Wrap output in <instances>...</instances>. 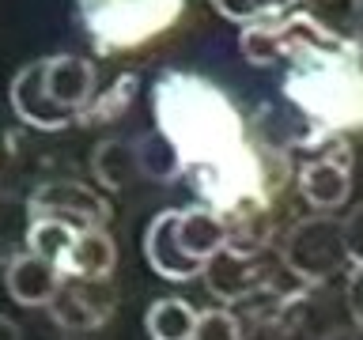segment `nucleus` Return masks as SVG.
Returning <instances> with one entry per match:
<instances>
[{"label":"nucleus","instance_id":"bb28decb","mask_svg":"<svg viewBox=\"0 0 363 340\" xmlns=\"http://www.w3.org/2000/svg\"><path fill=\"white\" fill-rule=\"evenodd\" d=\"M0 340H23L19 325L11 322V317H4V314H0Z\"/></svg>","mask_w":363,"mask_h":340},{"label":"nucleus","instance_id":"ddd939ff","mask_svg":"<svg viewBox=\"0 0 363 340\" xmlns=\"http://www.w3.org/2000/svg\"><path fill=\"white\" fill-rule=\"evenodd\" d=\"M144 261L152 265V272L159 280H170V283H189V280H201V268L182 254L178 238H174V208L159 212L144 231Z\"/></svg>","mask_w":363,"mask_h":340},{"label":"nucleus","instance_id":"20e7f679","mask_svg":"<svg viewBox=\"0 0 363 340\" xmlns=\"http://www.w3.org/2000/svg\"><path fill=\"white\" fill-rule=\"evenodd\" d=\"M277 254L288 276L303 288H325L333 276H348L352 257L345 246V227L337 215L311 212L306 220H291Z\"/></svg>","mask_w":363,"mask_h":340},{"label":"nucleus","instance_id":"39448f33","mask_svg":"<svg viewBox=\"0 0 363 340\" xmlns=\"http://www.w3.org/2000/svg\"><path fill=\"white\" fill-rule=\"evenodd\" d=\"M204 283L208 291L220 299L223 306H242L257 295H272V291H288V288H299L277 249H257V254H246V249H235L227 246L220 249L208 268H204Z\"/></svg>","mask_w":363,"mask_h":340},{"label":"nucleus","instance_id":"c85d7f7f","mask_svg":"<svg viewBox=\"0 0 363 340\" xmlns=\"http://www.w3.org/2000/svg\"><path fill=\"white\" fill-rule=\"evenodd\" d=\"M352 340H363V325H359V329H356V336H352Z\"/></svg>","mask_w":363,"mask_h":340},{"label":"nucleus","instance_id":"6ab92c4d","mask_svg":"<svg viewBox=\"0 0 363 340\" xmlns=\"http://www.w3.org/2000/svg\"><path fill=\"white\" fill-rule=\"evenodd\" d=\"M30 204L19 193H0V268H8L23 249H27L30 238Z\"/></svg>","mask_w":363,"mask_h":340},{"label":"nucleus","instance_id":"a211bd4d","mask_svg":"<svg viewBox=\"0 0 363 340\" xmlns=\"http://www.w3.org/2000/svg\"><path fill=\"white\" fill-rule=\"evenodd\" d=\"M197 306L186 299H155L144 314V329L152 340H193V329H197Z\"/></svg>","mask_w":363,"mask_h":340},{"label":"nucleus","instance_id":"9d476101","mask_svg":"<svg viewBox=\"0 0 363 340\" xmlns=\"http://www.w3.org/2000/svg\"><path fill=\"white\" fill-rule=\"evenodd\" d=\"M8 98H11V110H16V118L27 125V129H38V132H65L72 129L76 113L61 110L57 102L45 95L42 87V57L30 64H23L16 76H11V87H8Z\"/></svg>","mask_w":363,"mask_h":340},{"label":"nucleus","instance_id":"7ed1b4c3","mask_svg":"<svg viewBox=\"0 0 363 340\" xmlns=\"http://www.w3.org/2000/svg\"><path fill=\"white\" fill-rule=\"evenodd\" d=\"M76 16L99 53H129L174 27L186 0H76Z\"/></svg>","mask_w":363,"mask_h":340},{"label":"nucleus","instance_id":"2eb2a0df","mask_svg":"<svg viewBox=\"0 0 363 340\" xmlns=\"http://www.w3.org/2000/svg\"><path fill=\"white\" fill-rule=\"evenodd\" d=\"M295 11L333 45H352L363 34V0H299Z\"/></svg>","mask_w":363,"mask_h":340},{"label":"nucleus","instance_id":"423d86ee","mask_svg":"<svg viewBox=\"0 0 363 340\" xmlns=\"http://www.w3.org/2000/svg\"><path fill=\"white\" fill-rule=\"evenodd\" d=\"M295 193L311 204V212L337 215L352 197V147L345 136H325L311 152L295 155Z\"/></svg>","mask_w":363,"mask_h":340},{"label":"nucleus","instance_id":"412c9836","mask_svg":"<svg viewBox=\"0 0 363 340\" xmlns=\"http://www.w3.org/2000/svg\"><path fill=\"white\" fill-rule=\"evenodd\" d=\"M136 159H140V174L152 181H174L182 178V163L174 155V147L163 140V132H140L136 136Z\"/></svg>","mask_w":363,"mask_h":340},{"label":"nucleus","instance_id":"1a4fd4ad","mask_svg":"<svg viewBox=\"0 0 363 340\" xmlns=\"http://www.w3.org/2000/svg\"><path fill=\"white\" fill-rule=\"evenodd\" d=\"M45 310L65 333H95L118 310V288H113V280L61 276Z\"/></svg>","mask_w":363,"mask_h":340},{"label":"nucleus","instance_id":"dca6fc26","mask_svg":"<svg viewBox=\"0 0 363 340\" xmlns=\"http://www.w3.org/2000/svg\"><path fill=\"white\" fill-rule=\"evenodd\" d=\"M91 174H95V186L102 193H125L140 181V159H136V144L133 140H118V136H106V140L95 144L91 152Z\"/></svg>","mask_w":363,"mask_h":340},{"label":"nucleus","instance_id":"4be33fe9","mask_svg":"<svg viewBox=\"0 0 363 340\" xmlns=\"http://www.w3.org/2000/svg\"><path fill=\"white\" fill-rule=\"evenodd\" d=\"M76 234H79V227H68V223H61V220H34V223H30L27 249L61 268V261L68 257V249H72Z\"/></svg>","mask_w":363,"mask_h":340},{"label":"nucleus","instance_id":"6e6552de","mask_svg":"<svg viewBox=\"0 0 363 340\" xmlns=\"http://www.w3.org/2000/svg\"><path fill=\"white\" fill-rule=\"evenodd\" d=\"M325 42L299 11H288L280 19H257L238 30V53L254 68H288L306 45Z\"/></svg>","mask_w":363,"mask_h":340},{"label":"nucleus","instance_id":"f03ea898","mask_svg":"<svg viewBox=\"0 0 363 340\" xmlns=\"http://www.w3.org/2000/svg\"><path fill=\"white\" fill-rule=\"evenodd\" d=\"M242 325V340H333L337 317L325 288H288L231 306Z\"/></svg>","mask_w":363,"mask_h":340},{"label":"nucleus","instance_id":"a878e982","mask_svg":"<svg viewBox=\"0 0 363 340\" xmlns=\"http://www.w3.org/2000/svg\"><path fill=\"white\" fill-rule=\"evenodd\" d=\"M345 310L356 322V329L363 325V265L348 268V283H345Z\"/></svg>","mask_w":363,"mask_h":340},{"label":"nucleus","instance_id":"9b49d317","mask_svg":"<svg viewBox=\"0 0 363 340\" xmlns=\"http://www.w3.org/2000/svg\"><path fill=\"white\" fill-rule=\"evenodd\" d=\"M42 87L61 110L76 113V121L84 118L87 102L99 91L95 64L79 53H50L42 57Z\"/></svg>","mask_w":363,"mask_h":340},{"label":"nucleus","instance_id":"f257e3e1","mask_svg":"<svg viewBox=\"0 0 363 340\" xmlns=\"http://www.w3.org/2000/svg\"><path fill=\"white\" fill-rule=\"evenodd\" d=\"M284 102L325 132H363V72L352 45L314 42L284 68Z\"/></svg>","mask_w":363,"mask_h":340},{"label":"nucleus","instance_id":"4468645a","mask_svg":"<svg viewBox=\"0 0 363 340\" xmlns=\"http://www.w3.org/2000/svg\"><path fill=\"white\" fill-rule=\"evenodd\" d=\"M57 283H61V268L38 254H30V249H23L4 268V288L19 306H50Z\"/></svg>","mask_w":363,"mask_h":340},{"label":"nucleus","instance_id":"f8f14e48","mask_svg":"<svg viewBox=\"0 0 363 340\" xmlns=\"http://www.w3.org/2000/svg\"><path fill=\"white\" fill-rule=\"evenodd\" d=\"M174 238L182 246V254H186L193 265L208 268V261L220 254V249H227V220L216 208H208V204H189V208H174Z\"/></svg>","mask_w":363,"mask_h":340},{"label":"nucleus","instance_id":"5701e85b","mask_svg":"<svg viewBox=\"0 0 363 340\" xmlns=\"http://www.w3.org/2000/svg\"><path fill=\"white\" fill-rule=\"evenodd\" d=\"M299 0H212V8L220 11L223 19L238 23V27H246V23H257V19H280L295 11Z\"/></svg>","mask_w":363,"mask_h":340},{"label":"nucleus","instance_id":"aec40b11","mask_svg":"<svg viewBox=\"0 0 363 340\" xmlns=\"http://www.w3.org/2000/svg\"><path fill=\"white\" fill-rule=\"evenodd\" d=\"M136 95H140V76H136V72L113 76L102 91H95V98L87 102V110H84V118H79V125H110V121H118L121 113L133 106Z\"/></svg>","mask_w":363,"mask_h":340},{"label":"nucleus","instance_id":"f3484780","mask_svg":"<svg viewBox=\"0 0 363 340\" xmlns=\"http://www.w3.org/2000/svg\"><path fill=\"white\" fill-rule=\"evenodd\" d=\"M118 268V246L110 231H79L68 257L61 261V276H84V280H113Z\"/></svg>","mask_w":363,"mask_h":340},{"label":"nucleus","instance_id":"b1692460","mask_svg":"<svg viewBox=\"0 0 363 340\" xmlns=\"http://www.w3.org/2000/svg\"><path fill=\"white\" fill-rule=\"evenodd\" d=\"M193 340H242V325L231 306H216V310H201L197 314V329Z\"/></svg>","mask_w":363,"mask_h":340},{"label":"nucleus","instance_id":"393cba45","mask_svg":"<svg viewBox=\"0 0 363 340\" xmlns=\"http://www.w3.org/2000/svg\"><path fill=\"white\" fill-rule=\"evenodd\" d=\"M340 227H345V246H348L352 265H363V204L352 208L345 220H340Z\"/></svg>","mask_w":363,"mask_h":340},{"label":"nucleus","instance_id":"cd10ccee","mask_svg":"<svg viewBox=\"0 0 363 340\" xmlns=\"http://www.w3.org/2000/svg\"><path fill=\"white\" fill-rule=\"evenodd\" d=\"M352 57H356V64H359V72H363V34L352 42Z\"/></svg>","mask_w":363,"mask_h":340},{"label":"nucleus","instance_id":"0eeeda50","mask_svg":"<svg viewBox=\"0 0 363 340\" xmlns=\"http://www.w3.org/2000/svg\"><path fill=\"white\" fill-rule=\"evenodd\" d=\"M34 220H61L79 231H106L113 220V204L102 189L79 178H50L27 193Z\"/></svg>","mask_w":363,"mask_h":340}]
</instances>
